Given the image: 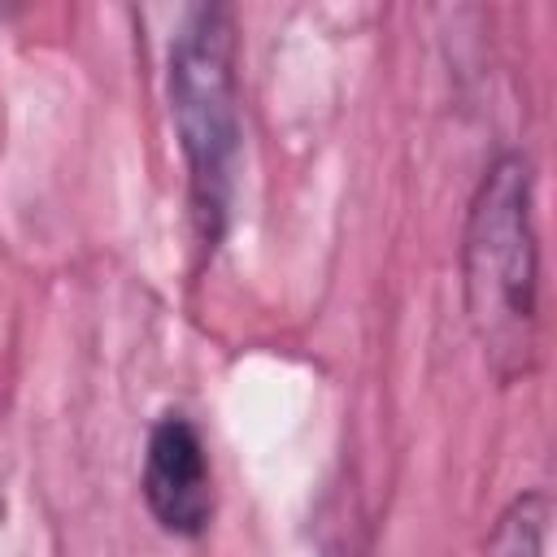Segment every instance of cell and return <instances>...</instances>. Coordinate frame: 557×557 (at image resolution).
I'll return each instance as SVG.
<instances>
[{"instance_id":"obj_4","label":"cell","mask_w":557,"mask_h":557,"mask_svg":"<svg viewBox=\"0 0 557 557\" xmlns=\"http://www.w3.org/2000/svg\"><path fill=\"white\" fill-rule=\"evenodd\" d=\"M544 535H548V496L522 492L500 513L487 540V557H544Z\"/></svg>"},{"instance_id":"obj_2","label":"cell","mask_w":557,"mask_h":557,"mask_svg":"<svg viewBox=\"0 0 557 557\" xmlns=\"http://www.w3.org/2000/svg\"><path fill=\"white\" fill-rule=\"evenodd\" d=\"M170 113L191 174L200 235L213 239L226 213L239 157L235 109V39L222 9H191L170 48Z\"/></svg>"},{"instance_id":"obj_3","label":"cell","mask_w":557,"mask_h":557,"mask_svg":"<svg viewBox=\"0 0 557 557\" xmlns=\"http://www.w3.org/2000/svg\"><path fill=\"white\" fill-rule=\"evenodd\" d=\"M144 500L174 535H200L213 513V474L200 431L170 413L152 426L144 453Z\"/></svg>"},{"instance_id":"obj_1","label":"cell","mask_w":557,"mask_h":557,"mask_svg":"<svg viewBox=\"0 0 557 557\" xmlns=\"http://www.w3.org/2000/svg\"><path fill=\"white\" fill-rule=\"evenodd\" d=\"M531 165L505 152L479 178L461 244L466 313L483 344L487 366L500 379H518L535 357V305H540V248L531 213Z\"/></svg>"}]
</instances>
